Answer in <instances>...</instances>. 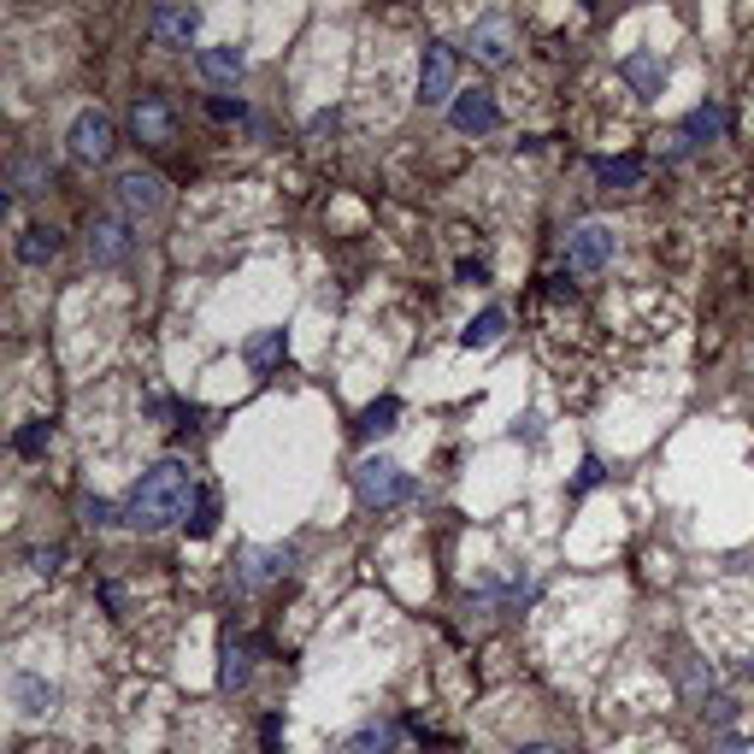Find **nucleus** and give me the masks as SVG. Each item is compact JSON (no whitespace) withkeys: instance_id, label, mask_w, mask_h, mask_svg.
<instances>
[{"instance_id":"f257e3e1","label":"nucleus","mask_w":754,"mask_h":754,"mask_svg":"<svg viewBox=\"0 0 754 754\" xmlns=\"http://www.w3.org/2000/svg\"><path fill=\"white\" fill-rule=\"evenodd\" d=\"M188 496H195L188 466H183V460H159V466L142 472V484L130 489L124 525L130 531H166V525H178V519L188 513Z\"/></svg>"},{"instance_id":"f03ea898","label":"nucleus","mask_w":754,"mask_h":754,"mask_svg":"<svg viewBox=\"0 0 754 754\" xmlns=\"http://www.w3.org/2000/svg\"><path fill=\"white\" fill-rule=\"evenodd\" d=\"M619 254V236L607 224H577L572 236H566V271H577V278H596V271L613 266Z\"/></svg>"},{"instance_id":"7ed1b4c3","label":"nucleus","mask_w":754,"mask_h":754,"mask_svg":"<svg viewBox=\"0 0 754 754\" xmlns=\"http://www.w3.org/2000/svg\"><path fill=\"white\" fill-rule=\"evenodd\" d=\"M354 489H360V501L366 507H396V501H408V472L396 466V460H366V466L354 472Z\"/></svg>"},{"instance_id":"20e7f679","label":"nucleus","mask_w":754,"mask_h":754,"mask_svg":"<svg viewBox=\"0 0 754 754\" xmlns=\"http://www.w3.org/2000/svg\"><path fill=\"white\" fill-rule=\"evenodd\" d=\"M448 95H454V48H448V41H430L425 60H418V100H425V107H442Z\"/></svg>"},{"instance_id":"39448f33","label":"nucleus","mask_w":754,"mask_h":754,"mask_svg":"<svg viewBox=\"0 0 754 754\" xmlns=\"http://www.w3.org/2000/svg\"><path fill=\"white\" fill-rule=\"evenodd\" d=\"M71 154H77L83 166H100V159L112 154V119L107 112H83V119L71 124Z\"/></svg>"},{"instance_id":"423d86ee","label":"nucleus","mask_w":754,"mask_h":754,"mask_svg":"<svg viewBox=\"0 0 754 754\" xmlns=\"http://www.w3.org/2000/svg\"><path fill=\"white\" fill-rule=\"evenodd\" d=\"M148 31L166 41V48H188L195 31H200V12L195 7H154L148 12Z\"/></svg>"},{"instance_id":"0eeeda50","label":"nucleus","mask_w":754,"mask_h":754,"mask_svg":"<svg viewBox=\"0 0 754 754\" xmlns=\"http://www.w3.org/2000/svg\"><path fill=\"white\" fill-rule=\"evenodd\" d=\"M448 119H454V130H466V136H484V130H496V100H489V89H466L454 95V107H448Z\"/></svg>"},{"instance_id":"6e6552de","label":"nucleus","mask_w":754,"mask_h":754,"mask_svg":"<svg viewBox=\"0 0 754 754\" xmlns=\"http://www.w3.org/2000/svg\"><path fill=\"white\" fill-rule=\"evenodd\" d=\"M12 702H19L24 719H48L53 707H60V690H53L48 678H36V672H12Z\"/></svg>"},{"instance_id":"1a4fd4ad","label":"nucleus","mask_w":754,"mask_h":754,"mask_svg":"<svg viewBox=\"0 0 754 754\" xmlns=\"http://www.w3.org/2000/svg\"><path fill=\"white\" fill-rule=\"evenodd\" d=\"M119 200L136 219H154L159 207H166V178H154V171H130V178L119 183Z\"/></svg>"},{"instance_id":"9d476101","label":"nucleus","mask_w":754,"mask_h":754,"mask_svg":"<svg viewBox=\"0 0 754 754\" xmlns=\"http://www.w3.org/2000/svg\"><path fill=\"white\" fill-rule=\"evenodd\" d=\"M89 259H95V266H124V259H130V224L124 219H95Z\"/></svg>"},{"instance_id":"9b49d317","label":"nucleus","mask_w":754,"mask_h":754,"mask_svg":"<svg viewBox=\"0 0 754 754\" xmlns=\"http://www.w3.org/2000/svg\"><path fill=\"white\" fill-rule=\"evenodd\" d=\"M130 130H136L142 142H171V130H178V119H171V107L159 95H142L136 112H130Z\"/></svg>"},{"instance_id":"f8f14e48","label":"nucleus","mask_w":754,"mask_h":754,"mask_svg":"<svg viewBox=\"0 0 754 754\" xmlns=\"http://www.w3.org/2000/svg\"><path fill=\"white\" fill-rule=\"evenodd\" d=\"M289 566V555L283 548H248V555H242V572H236V584L242 589H259V584H271V577H278Z\"/></svg>"},{"instance_id":"ddd939ff","label":"nucleus","mask_w":754,"mask_h":754,"mask_svg":"<svg viewBox=\"0 0 754 754\" xmlns=\"http://www.w3.org/2000/svg\"><path fill=\"white\" fill-rule=\"evenodd\" d=\"M507 48H513V41H507V19H477L472 24V53L484 65H501Z\"/></svg>"},{"instance_id":"4468645a","label":"nucleus","mask_w":754,"mask_h":754,"mask_svg":"<svg viewBox=\"0 0 754 754\" xmlns=\"http://www.w3.org/2000/svg\"><path fill=\"white\" fill-rule=\"evenodd\" d=\"M619 77H625L636 95H660V83H666V65H660V53H631V60L619 65Z\"/></svg>"},{"instance_id":"2eb2a0df","label":"nucleus","mask_w":754,"mask_h":754,"mask_svg":"<svg viewBox=\"0 0 754 754\" xmlns=\"http://www.w3.org/2000/svg\"><path fill=\"white\" fill-rule=\"evenodd\" d=\"M396 743H401V725L396 719H372V725H360V731H354L348 754H396Z\"/></svg>"},{"instance_id":"dca6fc26","label":"nucleus","mask_w":754,"mask_h":754,"mask_svg":"<svg viewBox=\"0 0 754 754\" xmlns=\"http://www.w3.org/2000/svg\"><path fill=\"white\" fill-rule=\"evenodd\" d=\"M195 65H200V77H207V83H236L248 60H242V48H200Z\"/></svg>"},{"instance_id":"f3484780","label":"nucleus","mask_w":754,"mask_h":754,"mask_svg":"<svg viewBox=\"0 0 754 754\" xmlns=\"http://www.w3.org/2000/svg\"><path fill=\"white\" fill-rule=\"evenodd\" d=\"M596 178L607 188H636L643 183V159H596Z\"/></svg>"},{"instance_id":"a211bd4d","label":"nucleus","mask_w":754,"mask_h":754,"mask_svg":"<svg viewBox=\"0 0 754 754\" xmlns=\"http://www.w3.org/2000/svg\"><path fill=\"white\" fill-rule=\"evenodd\" d=\"M396 418H401V401H396V396L372 401L366 418H360V437H384V430H396Z\"/></svg>"},{"instance_id":"6ab92c4d","label":"nucleus","mask_w":754,"mask_h":754,"mask_svg":"<svg viewBox=\"0 0 754 754\" xmlns=\"http://www.w3.org/2000/svg\"><path fill=\"white\" fill-rule=\"evenodd\" d=\"M684 136H690V142H714V136H725V107H695L690 119H684Z\"/></svg>"},{"instance_id":"aec40b11","label":"nucleus","mask_w":754,"mask_h":754,"mask_svg":"<svg viewBox=\"0 0 754 754\" xmlns=\"http://www.w3.org/2000/svg\"><path fill=\"white\" fill-rule=\"evenodd\" d=\"M53 254H60V236H53V230H24V242H19L24 266H41V259H53Z\"/></svg>"},{"instance_id":"412c9836","label":"nucleus","mask_w":754,"mask_h":754,"mask_svg":"<svg viewBox=\"0 0 754 754\" xmlns=\"http://www.w3.org/2000/svg\"><path fill=\"white\" fill-rule=\"evenodd\" d=\"M501 325H507L501 307H489V313H477V318H472V325H466V337H460V342H466V348H489V342L501 337Z\"/></svg>"},{"instance_id":"4be33fe9","label":"nucleus","mask_w":754,"mask_h":754,"mask_svg":"<svg viewBox=\"0 0 754 754\" xmlns=\"http://www.w3.org/2000/svg\"><path fill=\"white\" fill-rule=\"evenodd\" d=\"M283 330H266V337H254L248 342V366H259V372H266V366H278V360H283Z\"/></svg>"},{"instance_id":"5701e85b","label":"nucleus","mask_w":754,"mask_h":754,"mask_svg":"<svg viewBox=\"0 0 754 754\" xmlns=\"http://www.w3.org/2000/svg\"><path fill=\"white\" fill-rule=\"evenodd\" d=\"M219 684H224V690H242V684H248V648H242V643H230V648H224Z\"/></svg>"},{"instance_id":"b1692460","label":"nucleus","mask_w":754,"mask_h":754,"mask_svg":"<svg viewBox=\"0 0 754 754\" xmlns=\"http://www.w3.org/2000/svg\"><path fill=\"white\" fill-rule=\"evenodd\" d=\"M212 525H219V501L200 489V496H195V513H188V536H207Z\"/></svg>"},{"instance_id":"393cba45","label":"nucleus","mask_w":754,"mask_h":754,"mask_svg":"<svg viewBox=\"0 0 754 754\" xmlns=\"http://www.w3.org/2000/svg\"><path fill=\"white\" fill-rule=\"evenodd\" d=\"M48 442H53V425H41V418H36V425H24L19 430V454H48Z\"/></svg>"},{"instance_id":"a878e982","label":"nucleus","mask_w":754,"mask_h":754,"mask_svg":"<svg viewBox=\"0 0 754 754\" xmlns=\"http://www.w3.org/2000/svg\"><path fill=\"white\" fill-rule=\"evenodd\" d=\"M489 271H484V259H460V283H484Z\"/></svg>"},{"instance_id":"bb28decb","label":"nucleus","mask_w":754,"mask_h":754,"mask_svg":"<svg viewBox=\"0 0 754 754\" xmlns=\"http://www.w3.org/2000/svg\"><path fill=\"white\" fill-rule=\"evenodd\" d=\"M212 119H242V100L219 95V100H212Z\"/></svg>"},{"instance_id":"cd10ccee","label":"nucleus","mask_w":754,"mask_h":754,"mask_svg":"<svg viewBox=\"0 0 754 754\" xmlns=\"http://www.w3.org/2000/svg\"><path fill=\"white\" fill-rule=\"evenodd\" d=\"M525 754H560V749H525Z\"/></svg>"},{"instance_id":"c85d7f7f","label":"nucleus","mask_w":754,"mask_h":754,"mask_svg":"<svg viewBox=\"0 0 754 754\" xmlns=\"http://www.w3.org/2000/svg\"><path fill=\"white\" fill-rule=\"evenodd\" d=\"M749 672H754V660H749Z\"/></svg>"}]
</instances>
